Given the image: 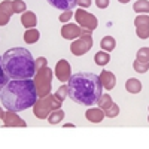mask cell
Returning <instances> with one entry per match:
<instances>
[{
  "label": "cell",
  "instance_id": "27",
  "mask_svg": "<svg viewBox=\"0 0 149 149\" xmlns=\"http://www.w3.org/2000/svg\"><path fill=\"white\" fill-rule=\"evenodd\" d=\"M60 102H64L66 100V97L69 95V88H67V85H61L60 88L55 91V94H54Z\"/></svg>",
  "mask_w": 149,
  "mask_h": 149
},
{
  "label": "cell",
  "instance_id": "28",
  "mask_svg": "<svg viewBox=\"0 0 149 149\" xmlns=\"http://www.w3.org/2000/svg\"><path fill=\"white\" fill-rule=\"evenodd\" d=\"M8 81H9V78L6 76V73H5V70L2 67V57H0V93H2L3 86L8 84Z\"/></svg>",
  "mask_w": 149,
  "mask_h": 149
},
{
  "label": "cell",
  "instance_id": "31",
  "mask_svg": "<svg viewBox=\"0 0 149 149\" xmlns=\"http://www.w3.org/2000/svg\"><path fill=\"white\" fill-rule=\"evenodd\" d=\"M45 66H48V60H46L45 57H39V58L34 60V70L42 69V67H45Z\"/></svg>",
  "mask_w": 149,
  "mask_h": 149
},
{
  "label": "cell",
  "instance_id": "20",
  "mask_svg": "<svg viewBox=\"0 0 149 149\" xmlns=\"http://www.w3.org/2000/svg\"><path fill=\"white\" fill-rule=\"evenodd\" d=\"M48 122L49 124H52V125H55V124H60L61 121H63L64 119V110L63 109H55V110H52L51 112V113H49L48 115Z\"/></svg>",
  "mask_w": 149,
  "mask_h": 149
},
{
  "label": "cell",
  "instance_id": "25",
  "mask_svg": "<svg viewBox=\"0 0 149 149\" xmlns=\"http://www.w3.org/2000/svg\"><path fill=\"white\" fill-rule=\"evenodd\" d=\"M12 9H14V14H22V12L27 10V5L22 0H12Z\"/></svg>",
  "mask_w": 149,
  "mask_h": 149
},
{
  "label": "cell",
  "instance_id": "35",
  "mask_svg": "<svg viewBox=\"0 0 149 149\" xmlns=\"http://www.w3.org/2000/svg\"><path fill=\"white\" fill-rule=\"evenodd\" d=\"M3 113H5V112H3V109H2V107H0V119H2V118H3Z\"/></svg>",
  "mask_w": 149,
  "mask_h": 149
},
{
  "label": "cell",
  "instance_id": "16",
  "mask_svg": "<svg viewBox=\"0 0 149 149\" xmlns=\"http://www.w3.org/2000/svg\"><path fill=\"white\" fill-rule=\"evenodd\" d=\"M48 3L61 10H72L76 6V0H48Z\"/></svg>",
  "mask_w": 149,
  "mask_h": 149
},
{
  "label": "cell",
  "instance_id": "36",
  "mask_svg": "<svg viewBox=\"0 0 149 149\" xmlns=\"http://www.w3.org/2000/svg\"><path fill=\"white\" fill-rule=\"evenodd\" d=\"M118 2H119V3H128L130 0H118Z\"/></svg>",
  "mask_w": 149,
  "mask_h": 149
},
{
  "label": "cell",
  "instance_id": "6",
  "mask_svg": "<svg viewBox=\"0 0 149 149\" xmlns=\"http://www.w3.org/2000/svg\"><path fill=\"white\" fill-rule=\"evenodd\" d=\"M93 43H94V40H93L91 33H90V34H84V36L78 37V39H74V40L72 42L70 51H72L73 55L81 57V55L86 54V52H88L90 49L93 48Z\"/></svg>",
  "mask_w": 149,
  "mask_h": 149
},
{
  "label": "cell",
  "instance_id": "7",
  "mask_svg": "<svg viewBox=\"0 0 149 149\" xmlns=\"http://www.w3.org/2000/svg\"><path fill=\"white\" fill-rule=\"evenodd\" d=\"M73 17H74V19H76V24H78L79 27L86 29V30H90V31H94L97 29V26H98L97 18L93 14H90V12H86V10H84L81 8H79V10L74 12Z\"/></svg>",
  "mask_w": 149,
  "mask_h": 149
},
{
  "label": "cell",
  "instance_id": "2",
  "mask_svg": "<svg viewBox=\"0 0 149 149\" xmlns=\"http://www.w3.org/2000/svg\"><path fill=\"white\" fill-rule=\"evenodd\" d=\"M67 84L69 97L78 104L93 106L97 103L98 97L102 95L103 86L100 84V78L94 73H74L70 76Z\"/></svg>",
  "mask_w": 149,
  "mask_h": 149
},
{
  "label": "cell",
  "instance_id": "3",
  "mask_svg": "<svg viewBox=\"0 0 149 149\" xmlns=\"http://www.w3.org/2000/svg\"><path fill=\"white\" fill-rule=\"evenodd\" d=\"M2 67L9 79H31L34 60L26 48H12L2 55Z\"/></svg>",
  "mask_w": 149,
  "mask_h": 149
},
{
  "label": "cell",
  "instance_id": "23",
  "mask_svg": "<svg viewBox=\"0 0 149 149\" xmlns=\"http://www.w3.org/2000/svg\"><path fill=\"white\" fill-rule=\"evenodd\" d=\"M112 103H113V100H112V97H110L109 94H103V93H102V95L98 97V100H97L98 107L103 109V110H106V109H107Z\"/></svg>",
  "mask_w": 149,
  "mask_h": 149
},
{
  "label": "cell",
  "instance_id": "11",
  "mask_svg": "<svg viewBox=\"0 0 149 149\" xmlns=\"http://www.w3.org/2000/svg\"><path fill=\"white\" fill-rule=\"evenodd\" d=\"M3 125L5 127H26L27 125V122L21 119L18 115H17V112L14 110H6L5 113H3Z\"/></svg>",
  "mask_w": 149,
  "mask_h": 149
},
{
  "label": "cell",
  "instance_id": "19",
  "mask_svg": "<svg viewBox=\"0 0 149 149\" xmlns=\"http://www.w3.org/2000/svg\"><path fill=\"white\" fill-rule=\"evenodd\" d=\"M115 46H116V40H115V37H113V36H104L103 39H102V42H100L102 51H106V52L113 51Z\"/></svg>",
  "mask_w": 149,
  "mask_h": 149
},
{
  "label": "cell",
  "instance_id": "12",
  "mask_svg": "<svg viewBox=\"0 0 149 149\" xmlns=\"http://www.w3.org/2000/svg\"><path fill=\"white\" fill-rule=\"evenodd\" d=\"M14 15V9H12V3L9 0H3L0 3V26H6L10 21V17Z\"/></svg>",
  "mask_w": 149,
  "mask_h": 149
},
{
  "label": "cell",
  "instance_id": "14",
  "mask_svg": "<svg viewBox=\"0 0 149 149\" xmlns=\"http://www.w3.org/2000/svg\"><path fill=\"white\" fill-rule=\"evenodd\" d=\"M85 118L90 122H94V124L102 122L104 119V110L100 109V107H90L85 112Z\"/></svg>",
  "mask_w": 149,
  "mask_h": 149
},
{
  "label": "cell",
  "instance_id": "22",
  "mask_svg": "<svg viewBox=\"0 0 149 149\" xmlns=\"http://www.w3.org/2000/svg\"><path fill=\"white\" fill-rule=\"evenodd\" d=\"M133 9L137 14H148L149 12V0H137L133 5Z\"/></svg>",
  "mask_w": 149,
  "mask_h": 149
},
{
  "label": "cell",
  "instance_id": "37",
  "mask_svg": "<svg viewBox=\"0 0 149 149\" xmlns=\"http://www.w3.org/2000/svg\"><path fill=\"white\" fill-rule=\"evenodd\" d=\"M148 109H149V107H148ZM148 121H149V116H148Z\"/></svg>",
  "mask_w": 149,
  "mask_h": 149
},
{
  "label": "cell",
  "instance_id": "9",
  "mask_svg": "<svg viewBox=\"0 0 149 149\" xmlns=\"http://www.w3.org/2000/svg\"><path fill=\"white\" fill-rule=\"evenodd\" d=\"M136 26V33L140 39H148L149 37V15L146 14H139L134 19Z\"/></svg>",
  "mask_w": 149,
  "mask_h": 149
},
{
  "label": "cell",
  "instance_id": "8",
  "mask_svg": "<svg viewBox=\"0 0 149 149\" xmlns=\"http://www.w3.org/2000/svg\"><path fill=\"white\" fill-rule=\"evenodd\" d=\"M90 33H93V31L82 29L78 24H72V22H66L64 26L61 27V36L67 40H74V39H78V37H81L84 34H90Z\"/></svg>",
  "mask_w": 149,
  "mask_h": 149
},
{
  "label": "cell",
  "instance_id": "5",
  "mask_svg": "<svg viewBox=\"0 0 149 149\" xmlns=\"http://www.w3.org/2000/svg\"><path fill=\"white\" fill-rule=\"evenodd\" d=\"M52 70L49 69L48 66L42 67V69H37L34 72V76H33V82L36 86V93L37 97H46L48 94H51V81H52Z\"/></svg>",
  "mask_w": 149,
  "mask_h": 149
},
{
  "label": "cell",
  "instance_id": "15",
  "mask_svg": "<svg viewBox=\"0 0 149 149\" xmlns=\"http://www.w3.org/2000/svg\"><path fill=\"white\" fill-rule=\"evenodd\" d=\"M21 24L26 29H33L36 27V24H37V17L34 12H30V10H26V12H22L21 14Z\"/></svg>",
  "mask_w": 149,
  "mask_h": 149
},
{
  "label": "cell",
  "instance_id": "13",
  "mask_svg": "<svg viewBox=\"0 0 149 149\" xmlns=\"http://www.w3.org/2000/svg\"><path fill=\"white\" fill-rule=\"evenodd\" d=\"M100 84L104 90H112V88H115V84H116V78H115V74L109 72V70H103L100 73Z\"/></svg>",
  "mask_w": 149,
  "mask_h": 149
},
{
  "label": "cell",
  "instance_id": "24",
  "mask_svg": "<svg viewBox=\"0 0 149 149\" xmlns=\"http://www.w3.org/2000/svg\"><path fill=\"white\" fill-rule=\"evenodd\" d=\"M133 69L137 72V73H146L149 70V61H140V60H136L133 63Z\"/></svg>",
  "mask_w": 149,
  "mask_h": 149
},
{
  "label": "cell",
  "instance_id": "17",
  "mask_svg": "<svg viewBox=\"0 0 149 149\" xmlns=\"http://www.w3.org/2000/svg\"><path fill=\"white\" fill-rule=\"evenodd\" d=\"M39 37H40V33H39V30H36V27L27 29L26 33H24V42L31 45V43H36L39 40Z\"/></svg>",
  "mask_w": 149,
  "mask_h": 149
},
{
  "label": "cell",
  "instance_id": "4",
  "mask_svg": "<svg viewBox=\"0 0 149 149\" xmlns=\"http://www.w3.org/2000/svg\"><path fill=\"white\" fill-rule=\"evenodd\" d=\"M61 104H63V102H60L54 94H48L46 97L37 98V102L33 106V113L39 119H46L48 115L51 113L52 110L60 109Z\"/></svg>",
  "mask_w": 149,
  "mask_h": 149
},
{
  "label": "cell",
  "instance_id": "10",
  "mask_svg": "<svg viewBox=\"0 0 149 149\" xmlns=\"http://www.w3.org/2000/svg\"><path fill=\"white\" fill-rule=\"evenodd\" d=\"M55 74H57L58 81H61V82H67L70 79L72 67H70L67 60H60L58 63L55 64Z\"/></svg>",
  "mask_w": 149,
  "mask_h": 149
},
{
  "label": "cell",
  "instance_id": "33",
  "mask_svg": "<svg viewBox=\"0 0 149 149\" xmlns=\"http://www.w3.org/2000/svg\"><path fill=\"white\" fill-rule=\"evenodd\" d=\"M76 5H78L81 9L88 8V6H91V0H76Z\"/></svg>",
  "mask_w": 149,
  "mask_h": 149
},
{
  "label": "cell",
  "instance_id": "21",
  "mask_svg": "<svg viewBox=\"0 0 149 149\" xmlns=\"http://www.w3.org/2000/svg\"><path fill=\"white\" fill-rule=\"evenodd\" d=\"M94 61H95L97 66H106L109 61H110V55L106 51H98L94 55Z\"/></svg>",
  "mask_w": 149,
  "mask_h": 149
},
{
  "label": "cell",
  "instance_id": "18",
  "mask_svg": "<svg viewBox=\"0 0 149 149\" xmlns=\"http://www.w3.org/2000/svg\"><path fill=\"white\" fill-rule=\"evenodd\" d=\"M125 90L131 94H137L142 91V82L136 78H130L127 82H125Z\"/></svg>",
  "mask_w": 149,
  "mask_h": 149
},
{
  "label": "cell",
  "instance_id": "1",
  "mask_svg": "<svg viewBox=\"0 0 149 149\" xmlns=\"http://www.w3.org/2000/svg\"><path fill=\"white\" fill-rule=\"evenodd\" d=\"M36 86L31 79H10L0 93V100L8 110L21 112L33 107L37 102Z\"/></svg>",
  "mask_w": 149,
  "mask_h": 149
},
{
  "label": "cell",
  "instance_id": "32",
  "mask_svg": "<svg viewBox=\"0 0 149 149\" xmlns=\"http://www.w3.org/2000/svg\"><path fill=\"white\" fill-rule=\"evenodd\" d=\"M95 5L98 9H106L109 6V0H95Z\"/></svg>",
  "mask_w": 149,
  "mask_h": 149
},
{
  "label": "cell",
  "instance_id": "30",
  "mask_svg": "<svg viewBox=\"0 0 149 149\" xmlns=\"http://www.w3.org/2000/svg\"><path fill=\"white\" fill-rule=\"evenodd\" d=\"M73 15H74V14H73V10H64L63 14L58 17V19L63 22V24H66V22H70V19L73 18Z\"/></svg>",
  "mask_w": 149,
  "mask_h": 149
},
{
  "label": "cell",
  "instance_id": "26",
  "mask_svg": "<svg viewBox=\"0 0 149 149\" xmlns=\"http://www.w3.org/2000/svg\"><path fill=\"white\" fill-rule=\"evenodd\" d=\"M118 113H119V106L116 103H112L104 110V116H107V118H115V116H118Z\"/></svg>",
  "mask_w": 149,
  "mask_h": 149
},
{
  "label": "cell",
  "instance_id": "34",
  "mask_svg": "<svg viewBox=\"0 0 149 149\" xmlns=\"http://www.w3.org/2000/svg\"><path fill=\"white\" fill-rule=\"evenodd\" d=\"M64 127L66 128H73L74 125H73V124H70V122H67V124H64Z\"/></svg>",
  "mask_w": 149,
  "mask_h": 149
},
{
  "label": "cell",
  "instance_id": "29",
  "mask_svg": "<svg viewBox=\"0 0 149 149\" xmlns=\"http://www.w3.org/2000/svg\"><path fill=\"white\" fill-rule=\"evenodd\" d=\"M137 60H140V61H149V46L139 49V51H137Z\"/></svg>",
  "mask_w": 149,
  "mask_h": 149
}]
</instances>
